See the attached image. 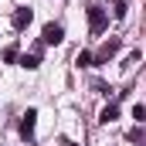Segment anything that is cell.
<instances>
[{"mask_svg":"<svg viewBox=\"0 0 146 146\" xmlns=\"http://www.w3.org/2000/svg\"><path fill=\"white\" fill-rule=\"evenodd\" d=\"M75 65H78V68H88V65H95V58H92L88 51H78V58H75Z\"/></svg>","mask_w":146,"mask_h":146,"instance_id":"9","label":"cell"},{"mask_svg":"<svg viewBox=\"0 0 146 146\" xmlns=\"http://www.w3.org/2000/svg\"><path fill=\"white\" fill-rule=\"evenodd\" d=\"M119 48H122V41H119V37H109V41L99 48V54H92V58H95V65H106L109 58H115V54H119Z\"/></svg>","mask_w":146,"mask_h":146,"instance_id":"2","label":"cell"},{"mask_svg":"<svg viewBox=\"0 0 146 146\" xmlns=\"http://www.w3.org/2000/svg\"><path fill=\"white\" fill-rule=\"evenodd\" d=\"M0 58H3V61H7V65H14V61H17V58H21V51H17V44H7V48H3V54H0Z\"/></svg>","mask_w":146,"mask_h":146,"instance_id":"8","label":"cell"},{"mask_svg":"<svg viewBox=\"0 0 146 146\" xmlns=\"http://www.w3.org/2000/svg\"><path fill=\"white\" fill-rule=\"evenodd\" d=\"M31 17H34V10H27V7H21V10H14V21H10V24H14L17 31H24V27L31 24Z\"/></svg>","mask_w":146,"mask_h":146,"instance_id":"5","label":"cell"},{"mask_svg":"<svg viewBox=\"0 0 146 146\" xmlns=\"http://www.w3.org/2000/svg\"><path fill=\"white\" fill-rule=\"evenodd\" d=\"M17 61H21V68H27V72H34L37 65H41V54H37V51H31V54H21Z\"/></svg>","mask_w":146,"mask_h":146,"instance_id":"6","label":"cell"},{"mask_svg":"<svg viewBox=\"0 0 146 146\" xmlns=\"http://www.w3.org/2000/svg\"><path fill=\"white\" fill-rule=\"evenodd\" d=\"M115 119H119V106H115V102H109L106 109L99 112V122H115Z\"/></svg>","mask_w":146,"mask_h":146,"instance_id":"7","label":"cell"},{"mask_svg":"<svg viewBox=\"0 0 146 146\" xmlns=\"http://www.w3.org/2000/svg\"><path fill=\"white\" fill-rule=\"evenodd\" d=\"M34 122H37V109H27L24 115H21V136L31 143L34 139Z\"/></svg>","mask_w":146,"mask_h":146,"instance_id":"4","label":"cell"},{"mask_svg":"<svg viewBox=\"0 0 146 146\" xmlns=\"http://www.w3.org/2000/svg\"><path fill=\"white\" fill-rule=\"evenodd\" d=\"M106 24H109V14H106L99 3H92V7H88V31H92V34H102Z\"/></svg>","mask_w":146,"mask_h":146,"instance_id":"1","label":"cell"},{"mask_svg":"<svg viewBox=\"0 0 146 146\" xmlns=\"http://www.w3.org/2000/svg\"><path fill=\"white\" fill-rule=\"evenodd\" d=\"M112 17H115V21L126 17V0H112Z\"/></svg>","mask_w":146,"mask_h":146,"instance_id":"10","label":"cell"},{"mask_svg":"<svg viewBox=\"0 0 146 146\" xmlns=\"http://www.w3.org/2000/svg\"><path fill=\"white\" fill-rule=\"evenodd\" d=\"M133 119H136V122L146 119V106H133Z\"/></svg>","mask_w":146,"mask_h":146,"instance_id":"11","label":"cell"},{"mask_svg":"<svg viewBox=\"0 0 146 146\" xmlns=\"http://www.w3.org/2000/svg\"><path fill=\"white\" fill-rule=\"evenodd\" d=\"M41 41H44V44H61V41H65V27H61V24H54V21H51V24H44Z\"/></svg>","mask_w":146,"mask_h":146,"instance_id":"3","label":"cell"},{"mask_svg":"<svg viewBox=\"0 0 146 146\" xmlns=\"http://www.w3.org/2000/svg\"><path fill=\"white\" fill-rule=\"evenodd\" d=\"M68 146H72V143H68Z\"/></svg>","mask_w":146,"mask_h":146,"instance_id":"12","label":"cell"}]
</instances>
